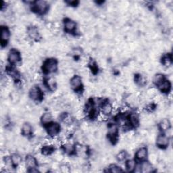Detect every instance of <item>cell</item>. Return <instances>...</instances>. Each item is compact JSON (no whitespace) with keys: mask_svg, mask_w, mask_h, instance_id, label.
<instances>
[{"mask_svg":"<svg viewBox=\"0 0 173 173\" xmlns=\"http://www.w3.org/2000/svg\"><path fill=\"white\" fill-rule=\"evenodd\" d=\"M57 69V61L56 59L49 58L46 60L43 64V70L46 73L55 72Z\"/></svg>","mask_w":173,"mask_h":173,"instance_id":"1","label":"cell"},{"mask_svg":"<svg viewBox=\"0 0 173 173\" xmlns=\"http://www.w3.org/2000/svg\"><path fill=\"white\" fill-rule=\"evenodd\" d=\"M29 97L34 101H39L43 97V91L39 87L33 86L29 90Z\"/></svg>","mask_w":173,"mask_h":173,"instance_id":"2","label":"cell"},{"mask_svg":"<svg viewBox=\"0 0 173 173\" xmlns=\"http://www.w3.org/2000/svg\"><path fill=\"white\" fill-rule=\"evenodd\" d=\"M49 8V5L47 2L45 1H37L34 2L33 9L37 13L40 14H43L47 12Z\"/></svg>","mask_w":173,"mask_h":173,"instance_id":"3","label":"cell"},{"mask_svg":"<svg viewBox=\"0 0 173 173\" xmlns=\"http://www.w3.org/2000/svg\"><path fill=\"white\" fill-rule=\"evenodd\" d=\"M46 130L49 136L54 137L57 134L60 133V126L56 122H51L46 126Z\"/></svg>","mask_w":173,"mask_h":173,"instance_id":"4","label":"cell"},{"mask_svg":"<svg viewBox=\"0 0 173 173\" xmlns=\"http://www.w3.org/2000/svg\"><path fill=\"white\" fill-rule=\"evenodd\" d=\"M156 143L157 147L161 149L166 148L169 145V138L165 134H160L156 138Z\"/></svg>","mask_w":173,"mask_h":173,"instance_id":"5","label":"cell"},{"mask_svg":"<svg viewBox=\"0 0 173 173\" xmlns=\"http://www.w3.org/2000/svg\"><path fill=\"white\" fill-rule=\"evenodd\" d=\"M21 56L16 49H11L8 54V61L11 64H17L20 61Z\"/></svg>","mask_w":173,"mask_h":173,"instance_id":"6","label":"cell"},{"mask_svg":"<svg viewBox=\"0 0 173 173\" xmlns=\"http://www.w3.org/2000/svg\"><path fill=\"white\" fill-rule=\"evenodd\" d=\"M71 87L72 89L75 91H79L81 89L83 80L82 78L79 75H75L73 76L71 79Z\"/></svg>","mask_w":173,"mask_h":173,"instance_id":"7","label":"cell"},{"mask_svg":"<svg viewBox=\"0 0 173 173\" xmlns=\"http://www.w3.org/2000/svg\"><path fill=\"white\" fill-rule=\"evenodd\" d=\"M26 33H27L28 37L30 39L37 41L38 40L40 35V31L38 27L35 26H30L26 30Z\"/></svg>","mask_w":173,"mask_h":173,"instance_id":"8","label":"cell"},{"mask_svg":"<svg viewBox=\"0 0 173 173\" xmlns=\"http://www.w3.org/2000/svg\"><path fill=\"white\" fill-rule=\"evenodd\" d=\"M118 134V128L116 125L112 124L108 126L107 129V135L110 141H114L117 140V137Z\"/></svg>","mask_w":173,"mask_h":173,"instance_id":"9","label":"cell"},{"mask_svg":"<svg viewBox=\"0 0 173 173\" xmlns=\"http://www.w3.org/2000/svg\"><path fill=\"white\" fill-rule=\"evenodd\" d=\"M10 37V30L6 26H2L1 28V43L2 46H6L8 42Z\"/></svg>","mask_w":173,"mask_h":173,"instance_id":"10","label":"cell"},{"mask_svg":"<svg viewBox=\"0 0 173 173\" xmlns=\"http://www.w3.org/2000/svg\"><path fill=\"white\" fill-rule=\"evenodd\" d=\"M64 27L65 30L68 33H72L76 29V22L70 18H66L64 20Z\"/></svg>","mask_w":173,"mask_h":173,"instance_id":"11","label":"cell"},{"mask_svg":"<svg viewBox=\"0 0 173 173\" xmlns=\"http://www.w3.org/2000/svg\"><path fill=\"white\" fill-rule=\"evenodd\" d=\"M37 159L31 155L26 156L25 158V165L29 170L32 168H37Z\"/></svg>","mask_w":173,"mask_h":173,"instance_id":"12","label":"cell"},{"mask_svg":"<svg viewBox=\"0 0 173 173\" xmlns=\"http://www.w3.org/2000/svg\"><path fill=\"white\" fill-rule=\"evenodd\" d=\"M128 122L130 126L137 127V126H139V124L140 122V118L139 115L136 113L130 114L128 117Z\"/></svg>","mask_w":173,"mask_h":173,"instance_id":"13","label":"cell"},{"mask_svg":"<svg viewBox=\"0 0 173 173\" xmlns=\"http://www.w3.org/2000/svg\"><path fill=\"white\" fill-rule=\"evenodd\" d=\"M148 148H146L145 147H142L140 148L139 149H138L136 153H135V157L137 160L142 161L144 160L146 157L148 156Z\"/></svg>","mask_w":173,"mask_h":173,"instance_id":"14","label":"cell"},{"mask_svg":"<svg viewBox=\"0 0 173 173\" xmlns=\"http://www.w3.org/2000/svg\"><path fill=\"white\" fill-rule=\"evenodd\" d=\"M21 133L25 137H29L33 133V127L29 122H25L21 127Z\"/></svg>","mask_w":173,"mask_h":173,"instance_id":"15","label":"cell"},{"mask_svg":"<svg viewBox=\"0 0 173 173\" xmlns=\"http://www.w3.org/2000/svg\"><path fill=\"white\" fill-rule=\"evenodd\" d=\"M56 84H57V80L53 76L49 77L45 81V85L48 87V89L49 91H55L56 90Z\"/></svg>","mask_w":173,"mask_h":173,"instance_id":"16","label":"cell"},{"mask_svg":"<svg viewBox=\"0 0 173 173\" xmlns=\"http://www.w3.org/2000/svg\"><path fill=\"white\" fill-rule=\"evenodd\" d=\"M113 111V107L111 103L107 102H104L102 105V112L106 116H108Z\"/></svg>","mask_w":173,"mask_h":173,"instance_id":"17","label":"cell"},{"mask_svg":"<svg viewBox=\"0 0 173 173\" xmlns=\"http://www.w3.org/2000/svg\"><path fill=\"white\" fill-rule=\"evenodd\" d=\"M54 146L52 144H46L44 146H43L41 149L42 154L46 156L52 154V153L54 152Z\"/></svg>","mask_w":173,"mask_h":173,"instance_id":"18","label":"cell"},{"mask_svg":"<svg viewBox=\"0 0 173 173\" xmlns=\"http://www.w3.org/2000/svg\"><path fill=\"white\" fill-rule=\"evenodd\" d=\"M159 89L164 93H168L171 89V83L168 80L165 79L164 81L158 85Z\"/></svg>","mask_w":173,"mask_h":173,"instance_id":"19","label":"cell"},{"mask_svg":"<svg viewBox=\"0 0 173 173\" xmlns=\"http://www.w3.org/2000/svg\"><path fill=\"white\" fill-rule=\"evenodd\" d=\"M171 128V122L168 118H163L159 123V129L163 131H166Z\"/></svg>","mask_w":173,"mask_h":173,"instance_id":"20","label":"cell"},{"mask_svg":"<svg viewBox=\"0 0 173 173\" xmlns=\"http://www.w3.org/2000/svg\"><path fill=\"white\" fill-rule=\"evenodd\" d=\"M53 116L51 113L49 112H45L41 117V122L42 124L47 126L48 125L50 124L52 121Z\"/></svg>","mask_w":173,"mask_h":173,"instance_id":"21","label":"cell"},{"mask_svg":"<svg viewBox=\"0 0 173 173\" xmlns=\"http://www.w3.org/2000/svg\"><path fill=\"white\" fill-rule=\"evenodd\" d=\"M134 80H135L136 83L140 87L141 86L143 87V86L146 85V84H147L148 80L147 76L143 75H141V74H138L135 76V78H134Z\"/></svg>","mask_w":173,"mask_h":173,"instance_id":"22","label":"cell"},{"mask_svg":"<svg viewBox=\"0 0 173 173\" xmlns=\"http://www.w3.org/2000/svg\"><path fill=\"white\" fill-rule=\"evenodd\" d=\"M141 169L142 172H152L153 171L152 164L148 161H144L141 165Z\"/></svg>","mask_w":173,"mask_h":173,"instance_id":"23","label":"cell"},{"mask_svg":"<svg viewBox=\"0 0 173 173\" xmlns=\"http://www.w3.org/2000/svg\"><path fill=\"white\" fill-rule=\"evenodd\" d=\"M172 62V57L171 54H166V55H164L162 56V64L165 67L168 68V67L171 66Z\"/></svg>","mask_w":173,"mask_h":173,"instance_id":"24","label":"cell"},{"mask_svg":"<svg viewBox=\"0 0 173 173\" xmlns=\"http://www.w3.org/2000/svg\"><path fill=\"white\" fill-rule=\"evenodd\" d=\"M60 118H61V121L64 123V125H66V126L72 125L73 122L72 118L70 114H68L67 113L60 115Z\"/></svg>","mask_w":173,"mask_h":173,"instance_id":"25","label":"cell"},{"mask_svg":"<svg viewBox=\"0 0 173 173\" xmlns=\"http://www.w3.org/2000/svg\"><path fill=\"white\" fill-rule=\"evenodd\" d=\"M63 149L65 153H67L68 155L72 154L74 152H75V146L73 145L72 143H69V142H66L63 145Z\"/></svg>","mask_w":173,"mask_h":173,"instance_id":"26","label":"cell"},{"mask_svg":"<svg viewBox=\"0 0 173 173\" xmlns=\"http://www.w3.org/2000/svg\"><path fill=\"white\" fill-rule=\"evenodd\" d=\"M165 80V76L162 73H157L153 77V83H154L156 85L158 86L160 84L162 83Z\"/></svg>","mask_w":173,"mask_h":173,"instance_id":"27","label":"cell"},{"mask_svg":"<svg viewBox=\"0 0 173 173\" xmlns=\"http://www.w3.org/2000/svg\"><path fill=\"white\" fill-rule=\"evenodd\" d=\"M11 159L14 166H18V165L22 163V157L19 154H16V153H14L11 156Z\"/></svg>","mask_w":173,"mask_h":173,"instance_id":"28","label":"cell"},{"mask_svg":"<svg viewBox=\"0 0 173 173\" xmlns=\"http://www.w3.org/2000/svg\"><path fill=\"white\" fill-rule=\"evenodd\" d=\"M157 89H156V88L151 87V88H149V89H148L147 90V91H146L145 95H142V96H143V98H153L156 94H157Z\"/></svg>","mask_w":173,"mask_h":173,"instance_id":"29","label":"cell"},{"mask_svg":"<svg viewBox=\"0 0 173 173\" xmlns=\"http://www.w3.org/2000/svg\"><path fill=\"white\" fill-rule=\"evenodd\" d=\"M125 166L128 172H133L136 166V162L134 160H129L126 161Z\"/></svg>","mask_w":173,"mask_h":173,"instance_id":"30","label":"cell"},{"mask_svg":"<svg viewBox=\"0 0 173 173\" xmlns=\"http://www.w3.org/2000/svg\"><path fill=\"white\" fill-rule=\"evenodd\" d=\"M7 75L9 76H10L12 78H17L18 76V71L17 69L12 68V67H10L7 68Z\"/></svg>","mask_w":173,"mask_h":173,"instance_id":"31","label":"cell"},{"mask_svg":"<svg viewBox=\"0 0 173 173\" xmlns=\"http://www.w3.org/2000/svg\"><path fill=\"white\" fill-rule=\"evenodd\" d=\"M149 160L151 164H157V162H159V158L157 153L156 152L150 153V154L149 155Z\"/></svg>","mask_w":173,"mask_h":173,"instance_id":"32","label":"cell"},{"mask_svg":"<svg viewBox=\"0 0 173 173\" xmlns=\"http://www.w3.org/2000/svg\"><path fill=\"white\" fill-rule=\"evenodd\" d=\"M126 157H127V152L125 150H121L117 153L116 157V160L119 162H122V161L126 159Z\"/></svg>","mask_w":173,"mask_h":173,"instance_id":"33","label":"cell"},{"mask_svg":"<svg viewBox=\"0 0 173 173\" xmlns=\"http://www.w3.org/2000/svg\"><path fill=\"white\" fill-rule=\"evenodd\" d=\"M108 171L112 173H118V172H122V170L120 166H117L116 164H111L109 167Z\"/></svg>","mask_w":173,"mask_h":173,"instance_id":"34","label":"cell"},{"mask_svg":"<svg viewBox=\"0 0 173 173\" xmlns=\"http://www.w3.org/2000/svg\"><path fill=\"white\" fill-rule=\"evenodd\" d=\"M53 159L57 162H60L64 160V157L62 153L59 152H56L53 154Z\"/></svg>","mask_w":173,"mask_h":173,"instance_id":"35","label":"cell"},{"mask_svg":"<svg viewBox=\"0 0 173 173\" xmlns=\"http://www.w3.org/2000/svg\"><path fill=\"white\" fill-rule=\"evenodd\" d=\"M38 170L40 172H48L49 170L48 164H41L38 168Z\"/></svg>","mask_w":173,"mask_h":173,"instance_id":"36","label":"cell"},{"mask_svg":"<svg viewBox=\"0 0 173 173\" xmlns=\"http://www.w3.org/2000/svg\"><path fill=\"white\" fill-rule=\"evenodd\" d=\"M60 172H64V173H68L71 171L70 166H69L68 164H66V163L61 165V166H60Z\"/></svg>","mask_w":173,"mask_h":173,"instance_id":"37","label":"cell"},{"mask_svg":"<svg viewBox=\"0 0 173 173\" xmlns=\"http://www.w3.org/2000/svg\"><path fill=\"white\" fill-rule=\"evenodd\" d=\"M64 71V74L65 75V76H66L67 78H69V77L72 78V76H74V71H73V69L72 68H66Z\"/></svg>","mask_w":173,"mask_h":173,"instance_id":"38","label":"cell"},{"mask_svg":"<svg viewBox=\"0 0 173 173\" xmlns=\"http://www.w3.org/2000/svg\"><path fill=\"white\" fill-rule=\"evenodd\" d=\"M75 116L76 119H78V120H80V119H81L83 118L84 116V112L83 110H81V109H79V110H76L75 111Z\"/></svg>","mask_w":173,"mask_h":173,"instance_id":"39","label":"cell"},{"mask_svg":"<svg viewBox=\"0 0 173 173\" xmlns=\"http://www.w3.org/2000/svg\"><path fill=\"white\" fill-rule=\"evenodd\" d=\"M135 137V134L133 130H129V131L126 133L125 138L128 140H133L134 138Z\"/></svg>","mask_w":173,"mask_h":173,"instance_id":"40","label":"cell"},{"mask_svg":"<svg viewBox=\"0 0 173 173\" xmlns=\"http://www.w3.org/2000/svg\"><path fill=\"white\" fill-rule=\"evenodd\" d=\"M145 108L148 112H152L155 108V105L153 104V103H148V104L145 106Z\"/></svg>","mask_w":173,"mask_h":173,"instance_id":"41","label":"cell"},{"mask_svg":"<svg viewBox=\"0 0 173 173\" xmlns=\"http://www.w3.org/2000/svg\"><path fill=\"white\" fill-rule=\"evenodd\" d=\"M148 134H149V132L145 129H141L139 132V135L141 137H148Z\"/></svg>","mask_w":173,"mask_h":173,"instance_id":"42","label":"cell"},{"mask_svg":"<svg viewBox=\"0 0 173 173\" xmlns=\"http://www.w3.org/2000/svg\"><path fill=\"white\" fill-rule=\"evenodd\" d=\"M72 53V54H74L75 56H80L82 54V51L80 48H77L73 49Z\"/></svg>","mask_w":173,"mask_h":173,"instance_id":"43","label":"cell"},{"mask_svg":"<svg viewBox=\"0 0 173 173\" xmlns=\"http://www.w3.org/2000/svg\"><path fill=\"white\" fill-rule=\"evenodd\" d=\"M60 164L59 163L57 162H53L51 165V168L53 169V170H54V171H57V170H58V169H60Z\"/></svg>","mask_w":173,"mask_h":173,"instance_id":"44","label":"cell"}]
</instances>
